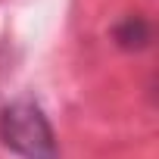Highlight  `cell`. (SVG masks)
I'll return each instance as SVG.
<instances>
[{
  "label": "cell",
  "mask_w": 159,
  "mask_h": 159,
  "mask_svg": "<svg viewBox=\"0 0 159 159\" xmlns=\"http://www.w3.org/2000/svg\"><path fill=\"white\" fill-rule=\"evenodd\" d=\"M0 140L19 159H59L53 125L28 97L13 100L0 109Z\"/></svg>",
  "instance_id": "cell-1"
},
{
  "label": "cell",
  "mask_w": 159,
  "mask_h": 159,
  "mask_svg": "<svg viewBox=\"0 0 159 159\" xmlns=\"http://www.w3.org/2000/svg\"><path fill=\"white\" fill-rule=\"evenodd\" d=\"M116 44L122 47V50H140V47H147V41H150V25L140 19V16H128V19H122L119 25H116Z\"/></svg>",
  "instance_id": "cell-2"
}]
</instances>
